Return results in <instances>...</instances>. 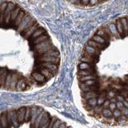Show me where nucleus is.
Instances as JSON below:
<instances>
[{
    "label": "nucleus",
    "mask_w": 128,
    "mask_h": 128,
    "mask_svg": "<svg viewBox=\"0 0 128 128\" xmlns=\"http://www.w3.org/2000/svg\"><path fill=\"white\" fill-rule=\"evenodd\" d=\"M50 39V36H48V35H46L45 34H42L40 36H38V38H36V39L34 40V44L36 45L37 44H39L40 42H44V41Z\"/></svg>",
    "instance_id": "b1692460"
},
{
    "label": "nucleus",
    "mask_w": 128,
    "mask_h": 128,
    "mask_svg": "<svg viewBox=\"0 0 128 128\" xmlns=\"http://www.w3.org/2000/svg\"><path fill=\"white\" fill-rule=\"evenodd\" d=\"M8 111L3 112L0 116V121H1V128H9L8 120Z\"/></svg>",
    "instance_id": "0eeeda50"
},
{
    "label": "nucleus",
    "mask_w": 128,
    "mask_h": 128,
    "mask_svg": "<svg viewBox=\"0 0 128 128\" xmlns=\"http://www.w3.org/2000/svg\"><path fill=\"white\" fill-rule=\"evenodd\" d=\"M25 16H26V14H25L24 11H23V10H20L19 14L18 15V16L17 17L16 20H14L15 25H16V26H19V24L21 22V21H22V19H24V18Z\"/></svg>",
    "instance_id": "bb28decb"
},
{
    "label": "nucleus",
    "mask_w": 128,
    "mask_h": 128,
    "mask_svg": "<svg viewBox=\"0 0 128 128\" xmlns=\"http://www.w3.org/2000/svg\"><path fill=\"white\" fill-rule=\"evenodd\" d=\"M51 116H50V114L46 112H44L42 120L40 121V123L39 128H49L50 122H51Z\"/></svg>",
    "instance_id": "20e7f679"
},
{
    "label": "nucleus",
    "mask_w": 128,
    "mask_h": 128,
    "mask_svg": "<svg viewBox=\"0 0 128 128\" xmlns=\"http://www.w3.org/2000/svg\"><path fill=\"white\" fill-rule=\"evenodd\" d=\"M32 77L35 81L39 83H43L46 81V78L42 73L38 72H34L32 73Z\"/></svg>",
    "instance_id": "1a4fd4ad"
},
{
    "label": "nucleus",
    "mask_w": 128,
    "mask_h": 128,
    "mask_svg": "<svg viewBox=\"0 0 128 128\" xmlns=\"http://www.w3.org/2000/svg\"><path fill=\"white\" fill-rule=\"evenodd\" d=\"M25 113H26V107H22L17 110V114H18V120H19L20 124H22L24 122V116Z\"/></svg>",
    "instance_id": "9b49d317"
},
{
    "label": "nucleus",
    "mask_w": 128,
    "mask_h": 128,
    "mask_svg": "<svg viewBox=\"0 0 128 128\" xmlns=\"http://www.w3.org/2000/svg\"><path fill=\"white\" fill-rule=\"evenodd\" d=\"M126 19H127V21H128V17H127Z\"/></svg>",
    "instance_id": "bf43d9fd"
},
{
    "label": "nucleus",
    "mask_w": 128,
    "mask_h": 128,
    "mask_svg": "<svg viewBox=\"0 0 128 128\" xmlns=\"http://www.w3.org/2000/svg\"><path fill=\"white\" fill-rule=\"evenodd\" d=\"M32 18V17L29 16V15H26V16L22 19L21 22L18 26V32H19V33H22L24 31V30L25 29V28H26V26L28 24Z\"/></svg>",
    "instance_id": "39448f33"
},
{
    "label": "nucleus",
    "mask_w": 128,
    "mask_h": 128,
    "mask_svg": "<svg viewBox=\"0 0 128 128\" xmlns=\"http://www.w3.org/2000/svg\"><path fill=\"white\" fill-rule=\"evenodd\" d=\"M116 108H118V109L120 110H122L124 108V107H125L123 102H122V101H119V100H117V101H116Z\"/></svg>",
    "instance_id": "a18cd8bd"
},
{
    "label": "nucleus",
    "mask_w": 128,
    "mask_h": 128,
    "mask_svg": "<svg viewBox=\"0 0 128 128\" xmlns=\"http://www.w3.org/2000/svg\"><path fill=\"white\" fill-rule=\"evenodd\" d=\"M39 27H40L39 25V24L36 22L35 24L33 25V26L31 27L30 29L28 30L27 31V32H26L24 34V35H23L24 37L25 38H28L29 37L32 36V35L34 34V32H35L36 30L38 29Z\"/></svg>",
    "instance_id": "9d476101"
},
{
    "label": "nucleus",
    "mask_w": 128,
    "mask_h": 128,
    "mask_svg": "<svg viewBox=\"0 0 128 128\" xmlns=\"http://www.w3.org/2000/svg\"><path fill=\"white\" fill-rule=\"evenodd\" d=\"M19 75L18 73L13 72L12 73V81H11V83H10V89L11 90H16V86H17V83L19 80Z\"/></svg>",
    "instance_id": "f8f14e48"
},
{
    "label": "nucleus",
    "mask_w": 128,
    "mask_h": 128,
    "mask_svg": "<svg viewBox=\"0 0 128 128\" xmlns=\"http://www.w3.org/2000/svg\"><path fill=\"white\" fill-rule=\"evenodd\" d=\"M20 10H21V9H20V8L19 6H16V8L11 12V20L14 21L16 20V19L18 16V15L20 13Z\"/></svg>",
    "instance_id": "c85d7f7f"
},
{
    "label": "nucleus",
    "mask_w": 128,
    "mask_h": 128,
    "mask_svg": "<svg viewBox=\"0 0 128 128\" xmlns=\"http://www.w3.org/2000/svg\"><path fill=\"white\" fill-rule=\"evenodd\" d=\"M108 29H109V31L110 32L111 34H113V35L115 36H116V37L120 38L121 36L119 34V33L118 32V31H117L116 25L114 24H112L110 25V27Z\"/></svg>",
    "instance_id": "a878e982"
},
{
    "label": "nucleus",
    "mask_w": 128,
    "mask_h": 128,
    "mask_svg": "<svg viewBox=\"0 0 128 128\" xmlns=\"http://www.w3.org/2000/svg\"><path fill=\"white\" fill-rule=\"evenodd\" d=\"M116 29H117V31L119 33V34L121 36H125L124 35V28H123V26L122 24V22L120 21V19H118V20H116Z\"/></svg>",
    "instance_id": "cd10ccee"
},
{
    "label": "nucleus",
    "mask_w": 128,
    "mask_h": 128,
    "mask_svg": "<svg viewBox=\"0 0 128 128\" xmlns=\"http://www.w3.org/2000/svg\"><path fill=\"white\" fill-rule=\"evenodd\" d=\"M44 112L45 111H42V112L40 113L39 115L38 116V117L36 118V119L35 120V125H34V128H39V126H40V121L42 120V116H43V115H44Z\"/></svg>",
    "instance_id": "4c0bfd02"
},
{
    "label": "nucleus",
    "mask_w": 128,
    "mask_h": 128,
    "mask_svg": "<svg viewBox=\"0 0 128 128\" xmlns=\"http://www.w3.org/2000/svg\"><path fill=\"white\" fill-rule=\"evenodd\" d=\"M122 115V112H121L120 110L118 109V108H116L114 111H113V116H114L115 118H119L120 116Z\"/></svg>",
    "instance_id": "58836bf2"
},
{
    "label": "nucleus",
    "mask_w": 128,
    "mask_h": 128,
    "mask_svg": "<svg viewBox=\"0 0 128 128\" xmlns=\"http://www.w3.org/2000/svg\"><path fill=\"white\" fill-rule=\"evenodd\" d=\"M15 8H16V4H15L14 3H12V2H8L7 7H6V9L5 10V11H4V16H6V15L8 14L11 13L12 10H13Z\"/></svg>",
    "instance_id": "2f4dec72"
},
{
    "label": "nucleus",
    "mask_w": 128,
    "mask_h": 128,
    "mask_svg": "<svg viewBox=\"0 0 128 128\" xmlns=\"http://www.w3.org/2000/svg\"><path fill=\"white\" fill-rule=\"evenodd\" d=\"M83 83L84 84L87 85V86H93L96 84V80H87L86 82H84Z\"/></svg>",
    "instance_id": "37998d69"
},
{
    "label": "nucleus",
    "mask_w": 128,
    "mask_h": 128,
    "mask_svg": "<svg viewBox=\"0 0 128 128\" xmlns=\"http://www.w3.org/2000/svg\"><path fill=\"white\" fill-rule=\"evenodd\" d=\"M97 77L94 74H90V75H88V76H81L79 78L80 82H86L87 80H96Z\"/></svg>",
    "instance_id": "f704fd0d"
},
{
    "label": "nucleus",
    "mask_w": 128,
    "mask_h": 128,
    "mask_svg": "<svg viewBox=\"0 0 128 128\" xmlns=\"http://www.w3.org/2000/svg\"><path fill=\"white\" fill-rule=\"evenodd\" d=\"M26 86V80L24 78H19L16 86V90L17 91H22L25 90Z\"/></svg>",
    "instance_id": "4468645a"
},
{
    "label": "nucleus",
    "mask_w": 128,
    "mask_h": 128,
    "mask_svg": "<svg viewBox=\"0 0 128 128\" xmlns=\"http://www.w3.org/2000/svg\"><path fill=\"white\" fill-rule=\"evenodd\" d=\"M8 5V2H3L2 3L1 5H0V10H1V13H4L5 10L6 9Z\"/></svg>",
    "instance_id": "a19ab883"
},
{
    "label": "nucleus",
    "mask_w": 128,
    "mask_h": 128,
    "mask_svg": "<svg viewBox=\"0 0 128 128\" xmlns=\"http://www.w3.org/2000/svg\"><path fill=\"white\" fill-rule=\"evenodd\" d=\"M106 99V98H105V97H99V98H98V105L101 106V105L103 104Z\"/></svg>",
    "instance_id": "c03bdc74"
},
{
    "label": "nucleus",
    "mask_w": 128,
    "mask_h": 128,
    "mask_svg": "<svg viewBox=\"0 0 128 128\" xmlns=\"http://www.w3.org/2000/svg\"><path fill=\"white\" fill-rule=\"evenodd\" d=\"M123 103H124V106H125V107H126V108H128V101H127V100H124V102H123Z\"/></svg>",
    "instance_id": "13d9d810"
},
{
    "label": "nucleus",
    "mask_w": 128,
    "mask_h": 128,
    "mask_svg": "<svg viewBox=\"0 0 128 128\" xmlns=\"http://www.w3.org/2000/svg\"><path fill=\"white\" fill-rule=\"evenodd\" d=\"M108 108H109L112 112L115 110L116 108V102H111L110 104L109 105V107H108Z\"/></svg>",
    "instance_id": "3c124183"
},
{
    "label": "nucleus",
    "mask_w": 128,
    "mask_h": 128,
    "mask_svg": "<svg viewBox=\"0 0 128 128\" xmlns=\"http://www.w3.org/2000/svg\"><path fill=\"white\" fill-rule=\"evenodd\" d=\"M41 66L42 67H46V68H48L49 70H52V71H55L58 69V64H54V63L51 62H43L41 64Z\"/></svg>",
    "instance_id": "ddd939ff"
},
{
    "label": "nucleus",
    "mask_w": 128,
    "mask_h": 128,
    "mask_svg": "<svg viewBox=\"0 0 128 128\" xmlns=\"http://www.w3.org/2000/svg\"><path fill=\"white\" fill-rule=\"evenodd\" d=\"M12 73L13 72H8L7 76H6L5 83H4V87L6 88H10V83H11V81H12Z\"/></svg>",
    "instance_id": "c9c22d12"
},
{
    "label": "nucleus",
    "mask_w": 128,
    "mask_h": 128,
    "mask_svg": "<svg viewBox=\"0 0 128 128\" xmlns=\"http://www.w3.org/2000/svg\"><path fill=\"white\" fill-rule=\"evenodd\" d=\"M120 21L122 22V26H123V28H124V35H125V36H126L128 35V23L126 18H121Z\"/></svg>",
    "instance_id": "473e14b6"
},
{
    "label": "nucleus",
    "mask_w": 128,
    "mask_h": 128,
    "mask_svg": "<svg viewBox=\"0 0 128 128\" xmlns=\"http://www.w3.org/2000/svg\"><path fill=\"white\" fill-rule=\"evenodd\" d=\"M90 3V0H81V4H83L84 6L88 5Z\"/></svg>",
    "instance_id": "6e6d98bb"
},
{
    "label": "nucleus",
    "mask_w": 128,
    "mask_h": 128,
    "mask_svg": "<svg viewBox=\"0 0 128 128\" xmlns=\"http://www.w3.org/2000/svg\"><path fill=\"white\" fill-rule=\"evenodd\" d=\"M52 72L53 71L49 70L48 68L44 67H42V68L40 69V72L42 73L45 76L46 78L48 79H51L54 76V74H52Z\"/></svg>",
    "instance_id": "dca6fc26"
},
{
    "label": "nucleus",
    "mask_w": 128,
    "mask_h": 128,
    "mask_svg": "<svg viewBox=\"0 0 128 128\" xmlns=\"http://www.w3.org/2000/svg\"><path fill=\"white\" fill-rule=\"evenodd\" d=\"M42 55H48V56H60V52L55 48H52L50 50L46 52Z\"/></svg>",
    "instance_id": "393cba45"
},
{
    "label": "nucleus",
    "mask_w": 128,
    "mask_h": 128,
    "mask_svg": "<svg viewBox=\"0 0 128 128\" xmlns=\"http://www.w3.org/2000/svg\"><path fill=\"white\" fill-rule=\"evenodd\" d=\"M84 51L86 52H88V54H92L94 56H98L100 54V50L98 49V48H96L94 47H92L91 46L87 44L86 46H85L84 48Z\"/></svg>",
    "instance_id": "6e6552de"
},
{
    "label": "nucleus",
    "mask_w": 128,
    "mask_h": 128,
    "mask_svg": "<svg viewBox=\"0 0 128 128\" xmlns=\"http://www.w3.org/2000/svg\"><path fill=\"white\" fill-rule=\"evenodd\" d=\"M8 120L10 127L18 128L20 125V122L18 120L17 111L9 110L8 111Z\"/></svg>",
    "instance_id": "f03ea898"
},
{
    "label": "nucleus",
    "mask_w": 128,
    "mask_h": 128,
    "mask_svg": "<svg viewBox=\"0 0 128 128\" xmlns=\"http://www.w3.org/2000/svg\"><path fill=\"white\" fill-rule=\"evenodd\" d=\"M101 115L104 118H112L113 116V112L109 108H104L102 111V113H101Z\"/></svg>",
    "instance_id": "5701e85b"
},
{
    "label": "nucleus",
    "mask_w": 128,
    "mask_h": 128,
    "mask_svg": "<svg viewBox=\"0 0 128 128\" xmlns=\"http://www.w3.org/2000/svg\"><path fill=\"white\" fill-rule=\"evenodd\" d=\"M46 33V30L44 29L43 28H41V27H39L38 29L36 30L35 32H34V34L32 35L31 36V38L32 40H34L36 39V38H38V36H40V35H42V34H44Z\"/></svg>",
    "instance_id": "6ab92c4d"
},
{
    "label": "nucleus",
    "mask_w": 128,
    "mask_h": 128,
    "mask_svg": "<svg viewBox=\"0 0 128 128\" xmlns=\"http://www.w3.org/2000/svg\"><path fill=\"white\" fill-rule=\"evenodd\" d=\"M52 48H54V46L52 45V42L50 38L35 46V50L39 54H44L46 52L52 49Z\"/></svg>",
    "instance_id": "f257e3e1"
},
{
    "label": "nucleus",
    "mask_w": 128,
    "mask_h": 128,
    "mask_svg": "<svg viewBox=\"0 0 128 128\" xmlns=\"http://www.w3.org/2000/svg\"><path fill=\"white\" fill-rule=\"evenodd\" d=\"M67 124H66V123H65V122H62V124H60L59 128H67Z\"/></svg>",
    "instance_id": "4d7b16f0"
},
{
    "label": "nucleus",
    "mask_w": 128,
    "mask_h": 128,
    "mask_svg": "<svg viewBox=\"0 0 128 128\" xmlns=\"http://www.w3.org/2000/svg\"><path fill=\"white\" fill-rule=\"evenodd\" d=\"M107 33H108V32H106L105 30L100 29V30H99L98 32H96V35H99V36H102L103 38H104L105 39L107 40H108V35Z\"/></svg>",
    "instance_id": "e433bc0d"
},
{
    "label": "nucleus",
    "mask_w": 128,
    "mask_h": 128,
    "mask_svg": "<svg viewBox=\"0 0 128 128\" xmlns=\"http://www.w3.org/2000/svg\"><path fill=\"white\" fill-rule=\"evenodd\" d=\"M4 22H5L4 14V13H1V16H0V23H1V24H3Z\"/></svg>",
    "instance_id": "864d4df0"
},
{
    "label": "nucleus",
    "mask_w": 128,
    "mask_h": 128,
    "mask_svg": "<svg viewBox=\"0 0 128 128\" xmlns=\"http://www.w3.org/2000/svg\"><path fill=\"white\" fill-rule=\"evenodd\" d=\"M92 39L93 40L96 41V42H99L100 44H103V45H106V44H108V41L106 40L104 38H103L102 36H99L98 35H96V34L92 36Z\"/></svg>",
    "instance_id": "4be33fe9"
},
{
    "label": "nucleus",
    "mask_w": 128,
    "mask_h": 128,
    "mask_svg": "<svg viewBox=\"0 0 128 128\" xmlns=\"http://www.w3.org/2000/svg\"><path fill=\"white\" fill-rule=\"evenodd\" d=\"M121 112H122V115H124V116H126L128 118V108L124 107V108L121 110Z\"/></svg>",
    "instance_id": "09e8293b"
},
{
    "label": "nucleus",
    "mask_w": 128,
    "mask_h": 128,
    "mask_svg": "<svg viewBox=\"0 0 128 128\" xmlns=\"http://www.w3.org/2000/svg\"><path fill=\"white\" fill-rule=\"evenodd\" d=\"M117 119H118V122L120 124H125L126 122L128 120V117H126V116L123 115H121L119 118H118Z\"/></svg>",
    "instance_id": "ea45409f"
},
{
    "label": "nucleus",
    "mask_w": 128,
    "mask_h": 128,
    "mask_svg": "<svg viewBox=\"0 0 128 128\" xmlns=\"http://www.w3.org/2000/svg\"><path fill=\"white\" fill-rule=\"evenodd\" d=\"M111 101L109 99H106V100L104 101V102L102 104V106H103L104 108H108L109 107V105L110 104Z\"/></svg>",
    "instance_id": "8fccbe9b"
},
{
    "label": "nucleus",
    "mask_w": 128,
    "mask_h": 128,
    "mask_svg": "<svg viewBox=\"0 0 128 128\" xmlns=\"http://www.w3.org/2000/svg\"><path fill=\"white\" fill-rule=\"evenodd\" d=\"M116 98L117 99V100H119V101H122V102H124L126 98L124 96L122 95H118V96H116Z\"/></svg>",
    "instance_id": "603ef678"
},
{
    "label": "nucleus",
    "mask_w": 128,
    "mask_h": 128,
    "mask_svg": "<svg viewBox=\"0 0 128 128\" xmlns=\"http://www.w3.org/2000/svg\"><path fill=\"white\" fill-rule=\"evenodd\" d=\"M88 44L92 47H94L96 48H98L99 50H104L106 48V45H103V44H101L99 42H97L96 41L93 40L92 39L88 41Z\"/></svg>",
    "instance_id": "a211bd4d"
},
{
    "label": "nucleus",
    "mask_w": 128,
    "mask_h": 128,
    "mask_svg": "<svg viewBox=\"0 0 128 128\" xmlns=\"http://www.w3.org/2000/svg\"><path fill=\"white\" fill-rule=\"evenodd\" d=\"M8 72L6 68H2L0 70V80H1V86L2 87L4 86V83H5V80H6V76H7Z\"/></svg>",
    "instance_id": "2eb2a0df"
},
{
    "label": "nucleus",
    "mask_w": 128,
    "mask_h": 128,
    "mask_svg": "<svg viewBox=\"0 0 128 128\" xmlns=\"http://www.w3.org/2000/svg\"><path fill=\"white\" fill-rule=\"evenodd\" d=\"M100 1H104V0H100Z\"/></svg>",
    "instance_id": "052dcab7"
},
{
    "label": "nucleus",
    "mask_w": 128,
    "mask_h": 128,
    "mask_svg": "<svg viewBox=\"0 0 128 128\" xmlns=\"http://www.w3.org/2000/svg\"><path fill=\"white\" fill-rule=\"evenodd\" d=\"M90 74H94V72L92 69H90V70H81V69H79L78 72V76L79 77L88 76V75H90Z\"/></svg>",
    "instance_id": "7c9ffc66"
},
{
    "label": "nucleus",
    "mask_w": 128,
    "mask_h": 128,
    "mask_svg": "<svg viewBox=\"0 0 128 128\" xmlns=\"http://www.w3.org/2000/svg\"><path fill=\"white\" fill-rule=\"evenodd\" d=\"M57 119H58V118L56 117V116H52V117H51V122H50V126H49V128H52V126H53V125H54V122L56 121Z\"/></svg>",
    "instance_id": "49530a36"
},
{
    "label": "nucleus",
    "mask_w": 128,
    "mask_h": 128,
    "mask_svg": "<svg viewBox=\"0 0 128 128\" xmlns=\"http://www.w3.org/2000/svg\"><path fill=\"white\" fill-rule=\"evenodd\" d=\"M83 99L85 100H88L93 98H97L98 94L96 93L95 91H90V92H83V94L82 95Z\"/></svg>",
    "instance_id": "aec40b11"
},
{
    "label": "nucleus",
    "mask_w": 128,
    "mask_h": 128,
    "mask_svg": "<svg viewBox=\"0 0 128 128\" xmlns=\"http://www.w3.org/2000/svg\"><path fill=\"white\" fill-rule=\"evenodd\" d=\"M86 102L88 106H90L92 108H94L95 106L98 105V97L91 98L88 100H86Z\"/></svg>",
    "instance_id": "72a5a7b5"
},
{
    "label": "nucleus",
    "mask_w": 128,
    "mask_h": 128,
    "mask_svg": "<svg viewBox=\"0 0 128 128\" xmlns=\"http://www.w3.org/2000/svg\"><path fill=\"white\" fill-rule=\"evenodd\" d=\"M62 121L60 119H59V118H58V119L56 120V121L54 122V125H53V126H52V128H59V127H60V124H62Z\"/></svg>",
    "instance_id": "de8ad7c7"
},
{
    "label": "nucleus",
    "mask_w": 128,
    "mask_h": 128,
    "mask_svg": "<svg viewBox=\"0 0 128 128\" xmlns=\"http://www.w3.org/2000/svg\"><path fill=\"white\" fill-rule=\"evenodd\" d=\"M93 67H94V64L82 62L79 65V69H81V70H90V69H92L94 68Z\"/></svg>",
    "instance_id": "412c9836"
},
{
    "label": "nucleus",
    "mask_w": 128,
    "mask_h": 128,
    "mask_svg": "<svg viewBox=\"0 0 128 128\" xmlns=\"http://www.w3.org/2000/svg\"><path fill=\"white\" fill-rule=\"evenodd\" d=\"M99 0H90V3H89V5L90 6H94L96 5V4H98L99 3Z\"/></svg>",
    "instance_id": "5fc2aeb1"
},
{
    "label": "nucleus",
    "mask_w": 128,
    "mask_h": 128,
    "mask_svg": "<svg viewBox=\"0 0 128 128\" xmlns=\"http://www.w3.org/2000/svg\"><path fill=\"white\" fill-rule=\"evenodd\" d=\"M44 111L43 108H38L37 106H32V116H31L30 123L32 127H34L35 120L38 117V115L40 114L41 112Z\"/></svg>",
    "instance_id": "7ed1b4c3"
},
{
    "label": "nucleus",
    "mask_w": 128,
    "mask_h": 128,
    "mask_svg": "<svg viewBox=\"0 0 128 128\" xmlns=\"http://www.w3.org/2000/svg\"><path fill=\"white\" fill-rule=\"evenodd\" d=\"M116 97V93H115L114 91L113 90H110L108 93L106 94V98H108V99H110L113 98H115Z\"/></svg>",
    "instance_id": "79ce46f5"
},
{
    "label": "nucleus",
    "mask_w": 128,
    "mask_h": 128,
    "mask_svg": "<svg viewBox=\"0 0 128 128\" xmlns=\"http://www.w3.org/2000/svg\"><path fill=\"white\" fill-rule=\"evenodd\" d=\"M80 60H81V62H86L89 63V64H94L96 62V61H97V58H96V57L85 54V55H83V57L81 58Z\"/></svg>",
    "instance_id": "f3484780"
},
{
    "label": "nucleus",
    "mask_w": 128,
    "mask_h": 128,
    "mask_svg": "<svg viewBox=\"0 0 128 128\" xmlns=\"http://www.w3.org/2000/svg\"><path fill=\"white\" fill-rule=\"evenodd\" d=\"M43 56L40 58L41 62H51L54 64H58L60 62V57L59 56H53L48 55H42Z\"/></svg>",
    "instance_id": "423d86ee"
},
{
    "label": "nucleus",
    "mask_w": 128,
    "mask_h": 128,
    "mask_svg": "<svg viewBox=\"0 0 128 128\" xmlns=\"http://www.w3.org/2000/svg\"><path fill=\"white\" fill-rule=\"evenodd\" d=\"M31 116H32V107L27 106L26 107V113L24 116V122H30Z\"/></svg>",
    "instance_id": "c756f323"
}]
</instances>
